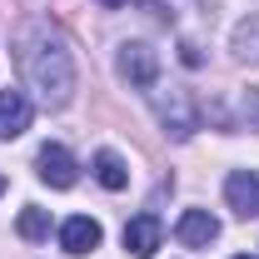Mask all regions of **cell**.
I'll return each mask as SVG.
<instances>
[{
  "label": "cell",
  "mask_w": 259,
  "mask_h": 259,
  "mask_svg": "<svg viewBox=\"0 0 259 259\" xmlns=\"http://www.w3.org/2000/svg\"><path fill=\"white\" fill-rule=\"evenodd\" d=\"M175 239H180V244H190V249H204V244H214V239H220V220H214L209 209H185V214H180V225H175Z\"/></svg>",
  "instance_id": "ba28073f"
},
{
  "label": "cell",
  "mask_w": 259,
  "mask_h": 259,
  "mask_svg": "<svg viewBox=\"0 0 259 259\" xmlns=\"http://www.w3.org/2000/svg\"><path fill=\"white\" fill-rule=\"evenodd\" d=\"M15 65H20V80L45 110H65L75 100V55H70V40H65L50 20H30L15 35Z\"/></svg>",
  "instance_id": "6da1fadb"
},
{
  "label": "cell",
  "mask_w": 259,
  "mask_h": 259,
  "mask_svg": "<svg viewBox=\"0 0 259 259\" xmlns=\"http://www.w3.org/2000/svg\"><path fill=\"white\" fill-rule=\"evenodd\" d=\"M15 229H20V239H45V234H50V214L30 204V209H20V225Z\"/></svg>",
  "instance_id": "7c38bea8"
},
{
  "label": "cell",
  "mask_w": 259,
  "mask_h": 259,
  "mask_svg": "<svg viewBox=\"0 0 259 259\" xmlns=\"http://www.w3.org/2000/svg\"><path fill=\"white\" fill-rule=\"evenodd\" d=\"M234 259H254V254H234Z\"/></svg>",
  "instance_id": "2e32d148"
},
{
  "label": "cell",
  "mask_w": 259,
  "mask_h": 259,
  "mask_svg": "<svg viewBox=\"0 0 259 259\" xmlns=\"http://www.w3.org/2000/svg\"><path fill=\"white\" fill-rule=\"evenodd\" d=\"M100 239H105V229H100V220H90V214H70L60 225V249L65 254H95Z\"/></svg>",
  "instance_id": "5b68a950"
},
{
  "label": "cell",
  "mask_w": 259,
  "mask_h": 259,
  "mask_svg": "<svg viewBox=\"0 0 259 259\" xmlns=\"http://www.w3.org/2000/svg\"><path fill=\"white\" fill-rule=\"evenodd\" d=\"M160 239H164V225L155 220V214H135L125 225V249L135 259H150L155 249H160Z\"/></svg>",
  "instance_id": "9c48e42d"
},
{
  "label": "cell",
  "mask_w": 259,
  "mask_h": 259,
  "mask_svg": "<svg viewBox=\"0 0 259 259\" xmlns=\"http://www.w3.org/2000/svg\"><path fill=\"white\" fill-rule=\"evenodd\" d=\"M35 120V105L25 90H0V140H15V135H25Z\"/></svg>",
  "instance_id": "52a82bcc"
},
{
  "label": "cell",
  "mask_w": 259,
  "mask_h": 259,
  "mask_svg": "<svg viewBox=\"0 0 259 259\" xmlns=\"http://www.w3.org/2000/svg\"><path fill=\"white\" fill-rule=\"evenodd\" d=\"M0 194H5V175H0Z\"/></svg>",
  "instance_id": "9a60e30c"
},
{
  "label": "cell",
  "mask_w": 259,
  "mask_h": 259,
  "mask_svg": "<svg viewBox=\"0 0 259 259\" xmlns=\"http://www.w3.org/2000/svg\"><path fill=\"white\" fill-rule=\"evenodd\" d=\"M100 5H110V10H115V5H125V0H100Z\"/></svg>",
  "instance_id": "5bb4252c"
},
{
  "label": "cell",
  "mask_w": 259,
  "mask_h": 259,
  "mask_svg": "<svg viewBox=\"0 0 259 259\" xmlns=\"http://www.w3.org/2000/svg\"><path fill=\"white\" fill-rule=\"evenodd\" d=\"M244 110H249V115H259V95H249V105H244Z\"/></svg>",
  "instance_id": "4fadbf2b"
},
{
  "label": "cell",
  "mask_w": 259,
  "mask_h": 259,
  "mask_svg": "<svg viewBox=\"0 0 259 259\" xmlns=\"http://www.w3.org/2000/svg\"><path fill=\"white\" fill-rule=\"evenodd\" d=\"M115 70H120V80L140 85V90H150V85L160 80V55H155L145 40H125L120 55H115Z\"/></svg>",
  "instance_id": "3957f363"
},
{
  "label": "cell",
  "mask_w": 259,
  "mask_h": 259,
  "mask_svg": "<svg viewBox=\"0 0 259 259\" xmlns=\"http://www.w3.org/2000/svg\"><path fill=\"white\" fill-rule=\"evenodd\" d=\"M150 110H155V120L164 125V135H175V140H190L194 130H199V105L185 85H169L160 90V80L150 85Z\"/></svg>",
  "instance_id": "7a4b0ae2"
},
{
  "label": "cell",
  "mask_w": 259,
  "mask_h": 259,
  "mask_svg": "<svg viewBox=\"0 0 259 259\" xmlns=\"http://www.w3.org/2000/svg\"><path fill=\"white\" fill-rule=\"evenodd\" d=\"M75 155L65 150V145H40V155H35V175L50 185V190H70L75 185Z\"/></svg>",
  "instance_id": "277c9868"
},
{
  "label": "cell",
  "mask_w": 259,
  "mask_h": 259,
  "mask_svg": "<svg viewBox=\"0 0 259 259\" xmlns=\"http://www.w3.org/2000/svg\"><path fill=\"white\" fill-rule=\"evenodd\" d=\"M229 50H234L239 60H254V65H259V15H244V20L234 25V35H229Z\"/></svg>",
  "instance_id": "8fae6325"
},
{
  "label": "cell",
  "mask_w": 259,
  "mask_h": 259,
  "mask_svg": "<svg viewBox=\"0 0 259 259\" xmlns=\"http://www.w3.org/2000/svg\"><path fill=\"white\" fill-rule=\"evenodd\" d=\"M225 204L239 214V220H259V175L234 169V175L225 180Z\"/></svg>",
  "instance_id": "8992f818"
},
{
  "label": "cell",
  "mask_w": 259,
  "mask_h": 259,
  "mask_svg": "<svg viewBox=\"0 0 259 259\" xmlns=\"http://www.w3.org/2000/svg\"><path fill=\"white\" fill-rule=\"evenodd\" d=\"M95 180L105 185V190H125L130 185V164L115 155V150H100L95 155Z\"/></svg>",
  "instance_id": "30bf717a"
}]
</instances>
